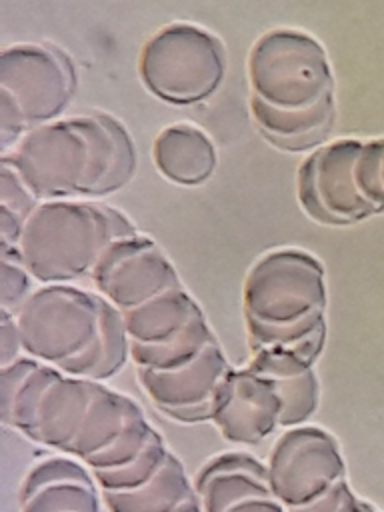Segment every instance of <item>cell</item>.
<instances>
[{"label": "cell", "mask_w": 384, "mask_h": 512, "mask_svg": "<svg viewBox=\"0 0 384 512\" xmlns=\"http://www.w3.org/2000/svg\"><path fill=\"white\" fill-rule=\"evenodd\" d=\"M252 112L274 144L300 150L334 120V80L322 46L300 32H270L250 54Z\"/></svg>", "instance_id": "6da1fadb"}, {"label": "cell", "mask_w": 384, "mask_h": 512, "mask_svg": "<svg viewBox=\"0 0 384 512\" xmlns=\"http://www.w3.org/2000/svg\"><path fill=\"white\" fill-rule=\"evenodd\" d=\"M24 352L68 376L106 382L130 358L122 312L104 296L72 286H46L14 314Z\"/></svg>", "instance_id": "7a4b0ae2"}, {"label": "cell", "mask_w": 384, "mask_h": 512, "mask_svg": "<svg viewBox=\"0 0 384 512\" xmlns=\"http://www.w3.org/2000/svg\"><path fill=\"white\" fill-rule=\"evenodd\" d=\"M34 196H102L122 188L136 166L134 146L112 118H70L30 132L12 158Z\"/></svg>", "instance_id": "3957f363"}, {"label": "cell", "mask_w": 384, "mask_h": 512, "mask_svg": "<svg viewBox=\"0 0 384 512\" xmlns=\"http://www.w3.org/2000/svg\"><path fill=\"white\" fill-rule=\"evenodd\" d=\"M242 306L250 352L292 350L318 362L326 344V284L312 256H264L246 276Z\"/></svg>", "instance_id": "277c9868"}, {"label": "cell", "mask_w": 384, "mask_h": 512, "mask_svg": "<svg viewBox=\"0 0 384 512\" xmlns=\"http://www.w3.org/2000/svg\"><path fill=\"white\" fill-rule=\"evenodd\" d=\"M134 228L116 210L88 202H50L26 220L18 260L40 282H68L98 264Z\"/></svg>", "instance_id": "5b68a950"}, {"label": "cell", "mask_w": 384, "mask_h": 512, "mask_svg": "<svg viewBox=\"0 0 384 512\" xmlns=\"http://www.w3.org/2000/svg\"><path fill=\"white\" fill-rule=\"evenodd\" d=\"M224 74L220 42L188 24L168 26L142 50L140 76L150 92L172 104H192L210 96Z\"/></svg>", "instance_id": "8992f818"}, {"label": "cell", "mask_w": 384, "mask_h": 512, "mask_svg": "<svg viewBox=\"0 0 384 512\" xmlns=\"http://www.w3.org/2000/svg\"><path fill=\"white\" fill-rule=\"evenodd\" d=\"M2 142L10 130L50 120L66 108L74 90V74L62 54L40 46H18L2 54Z\"/></svg>", "instance_id": "52a82bcc"}, {"label": "cell", "mask_w": 384, "mask_h": 512, "mask_svg": "<svg viewBox=\"0 0 384 512\" xmlns=\"http://www.w3.org/2000/svg\"><path fill=\"white\" fill-rule=\"evenodd\" d=\"M270 494L288 510L304 506L346 480L338 440L320 426H296L274 442L268 454Z\"/></svg>", "instance_id": "ba28073f"}, {"label": "cell", "mask_w": 384, "mask_h": 512, "mask_svg": "<svg viewBox=\"0 0 384 512\" xmlns=\"http://www.w3.org/2000/svg\"><path fill=\"white\" fill-rule=\"evenodd\" d=\"M362 148V140H340L318 150L302 164L298 176L300 202L312 218L326 224H354L376 214L356 176Z\"/></svg>", "instance_id": "9c48e42d"}, {"label": "cell", "mask_w": 384, "mask_h": 512, "mask_svg": "<svg viewBox=\"0 0 384 512\" xmlns=\"http://www.w3.org/2000/svg\"><path fill=\"white\" fill-rule=\"evenodd\" d=\"M100 294L120 312H128L172 288H180L170 262L144 238L116 240L92 270Z\"/></svg>", "instance_id": "30bf717a"}, {"label": "cell", "mask_w": 384, "mask_h": 512, "mask_svg": "<svg viewBox=\"0 0 384 512\" xmlns=\"http://www.w3.org/2000/svg\"><path fill=\"white\" fill-rule=\"evenodd\" d=\"M282 402L274 384L254 368H230L220 380L210 422L232 444L254 446L280 426Z\"/></svg>", "instance_id": "8fae6325"}, {"label": "cell", "mask_w": 384, "mask_h": 512, "mask_svg": "<svg viewBox=\"0 0 384 512\" xmlns=\"http://www.w3.org/2000/svg\"><path fill=\"white\" fill-rule=\"evenodd\" d=\"M230 368L216 340L196 360L178 370H136V376L158 412L180 424H200L210 422L214 392Z\"/></svg>", "instance_id": "7c38bea8"}, {"label": "cell", "mask_w": 384, "mask_h": 512, "mask_svg": "<svg viewBox=\"0 0 384 512\" xmlns=\"http://www.w3.org/2000/svg\"><path fill=\"white\" fill-rule=\"evenodd\" d=\"M102 492L90 468L66 456L38 462L18 490L20 512H100Z\"/></svg>", "instance_id": "4fadbf2b"}, {"label": "cell", "mask_w": 384, "mask_h": 512, "mask_svg": "<svg viewBox=\"0 0 384 512\" xmlns=\"http://www.w3.org/2000/svg\"><path fill=\"white\" fill-rule=\"evenodd\" d=\"M250 368L266 376L282 402V428L304 426L320 406V378L316 364L292 350L252 352Z\"/></svg>", "instance_id": "5bb4252c"}, {"label": "cell", "mask_w": 384, "mask_h": 512, "mask_svg": "<svg viewBox=\"0 0 384 512\" xmlns=\"http://www.w3.org/2000/svg\"><path fill=\"white\" fill-rule=\"evenodd\" d=\"M96 386L98 382L62 372L40 400L32 430L26 438L68 454L86 418Z\"/></svg>", "instance_id": "9a60e30c"}, {"label": "cell", "mask_w": 384, "mask_h": 512, "mask_svg": "<svg viewBox=\"0 0 384 512\" xmlns=\"http://www.w3.org/2000/svg\"><path fill=\"white\" fill-rule=\"evenodd\" d=\"M194 492L204 512H226L246 498L270 494L268 468L246 452H224L202 464Z\"/></svg>", "instance_id": "2e32d148"}, {"label": "cell", "mask_w": 384, "mask_h": 512, "mask_svg": "<svg viewBox=\"0 0 384 512\" xmlns=\"http://www.w3.org/2000/svg\"><path fill=\"white\" fill-rule=\"evenodd\" d=\"M154 162L172 182L196 186L212 174L216 154L212 142L200 130L170 126L154 142Z\"/></svg>", "instance_id": "e0dca14e"}, {"label": "cell", "mask_w": 384, "mask_h": 512, "mask_svg": "<svg viewBox=\"0 0 384 512\" xmlns=\"http://www.w3.org/2000/svg\"><path fill=\"white\" fill-rule=\"evenodd\" d=\"M202 310L182 290L172 288L128 312H122L130 344H158L182 332Z\"/></svg>", "instance_id": "ac0fdd59"}, {"label": "cell", "mask_w": 384, "mask_h": 512, "mask_svg": "<svg viewBox=\"0 0 384 512\" xmlns=\"http://www.w3.org/2000/svg\"><path fill=\"white\" fill-rule=\"evenodd\" d=\"M136 406L132 398L98 382L86 418L68 454L86 464L92 456L106 450L126 428Z\"/></svg>", "instance_id": "d6986e66"}, {"label": "cell", "mask_w": 384, "mask_h": 512, "mask_svg": "<svg viewBox=\"0 0 384 512\" xmlns=\"http://www.w3.org/2000/svg\"><path fill=\"white\" fill-rule=\"evenodd\" d=\"M192 492L182 460L170 454L152 480L126 492H102V502L108 512H174Z\"/></svg>", "instance_id": "ffe728a7"}, {"label": "cell", "mask_w": 384, "mask_h": 512, "mask_svg": "<svg viewBox=\"0 0 384 512\" xmlns=\"http://www.w3.org/2000/svg\"><path fill=\"white\" fill-rule=\"evenodd\" d=\"M212 342H216L204 314L194 318L176 336L158 344H130V360L136 370L170 372L196 360Z\"/></svg>", "instance_id": "44dd1931"}, {"label": "cell", "mask_w": 384, "mask_h": 512, "mask_svg": "<svg viewBox=\"0 0 384 512\" xmlns=\"http://www.w3.org/2000/svg\"><path fill=\"white\" fill-rule=\"evenodd\" d=\"M168 456H170V452L166 448V442H164L162 434L156 430L136 460H132L130 464L116 468V470L92 472V476H94L100 492L134 490V488H140L142 484H146L148 480H152L162 470Z\"/></svg>", "instance_id": "7402d4cb"}, {"label": "cell", "mask_w": 384, "mask_h": 512, "mask_svg": "<svg viewBox=\"0 0 384 512\" xmlns=\"http://www.w3.org/2000/svg\"><path fill=\"white\" fill-rule=\"evenodd\" d=\"M60 374L62 372L58 368H54L50 364H44V362H38L34 366V370L28 374V378L24 380V384L20 386V390L16 392L8 410L0 412L2 424L14 428L22 436H28L30 430H32L34 416H36V410L40 406V400L44 398L46 390L50 388V384Z\"/></svg>", "instance_id": "603a6c76"}, {"label": "cell", "mask_w": 384, "mask_h": 512, "mask_svg": "<svg viewBox=\"0 0 384 512\" xmlns=\"http://www.w3.org/2000/svg\"><path fill=\"white\" fill-rule=\"evenodd\" d=\"M154 432H156V428L148 422L142 408L136 406L134 412L130 414L126 428L118 434V438L106 450L92 456L86 462V466L90 468V472L122 468L142 454V450L146 448V444L150 442Z\"/></svg>", "instance_id": "cb8c5ba5"}, {"label": "cell", "mask_w": 384, "mask_h": 512, "mask_svg": "<svg viewBox=\"0 0 384 512\" xmlns=\"http://www.w3.org/2000/svg\"><path fill=\"white\" fill-rule=\"evenodd\" d=\"M28 270L22 266L20 260L10 262L2 256V310L16 314L22 304L28 300Z\"/></svg>", "instance_id": "d4e9b609"}, {"label": "cell", "mask_w": 384, "mask_h": 512, "mask_svg": "<svg viewBox=\"0 0 384 512\" xmlns=\"http://www.w3.org/2000/svg\"><path fill=\"white\" fill-rule=\"evenodd\" d=\"M38 362L40 360H34L28 356V358H18L8 366H0V412L8 410L16 392L20 390V386L24 384V380L28 378V374L34 370Z\"/></svg>", "instance_id": "484cf974"}, {"label": "cell", "mask_w": 384, "mask_h": 512, "mask_svg": "<svg viewBox=\"0 0 384 512\" xmlns=\"http://www.w3.org/2000/svg\"><path fill=\"white\" fill-rule=\"evenodd\" d=\"M20 352H24V348L16 316L8 310H0V366H8L22 358Z\"/></svg>", "instance_id": "4316f807"}, {"label": "cell", "mask_w": 384, "mask_h": 512, "mask_svg": "<svg viewBox=\"0 0 384 512\" xmlns=\"http://www.w3.org/2000/svg\"><path fill=\"white\" fill-rule=\"evenodd\" d=\"M352 492H354V490L350 488L348 480H342V482H338L336 486H332L326 494L314 498L312 502H308V504H304V506L292 508V510H288V512H338Z\"/></svg>", "instance_id": "83f0119b"}, {"label": "cell", "mask_w": 384, "mask_h": 512, "mask_svg": "<svg viewBox=\"0 0 384 512\" xmlns=\"http://www.w3.org/2000/svg\"><path fill=\"white\" fill-rule=\"evenodd\" d=\"M226 512H288V508L282 506L272 494H264V496L246 498L230 506Z\"/></svg>", "instance_id": "f1b7e54d"}, {"label": "cell", "mask_w": 384, "mask_h": 512, "mask_svg": "<svg viewBox=\"0 0 384 512\" xmlns=\"http://www.w3.org/2000/svg\"><path fill=\"white\" fill-rule=\"evenodd\" d=\"M174 512H204V508H202V504H200V498H198V494L196 492H192Z\"/></svg>", "instance_id": "f546056e"}, {"label": "cell", "mask_w": 384, "mask_h": 512, "mask_svg": "<svg viewBox=\"0 0 384 512\" xmlns=\"http://www.w3.org/2000/svg\"><path fill=\"white\" fill-rule=\"evenodd\" d=\"M338 512H366V502H362V500L352 492Z\"/></svg>", "instance_id": "4dcf8cb0"}, {"label": "cell", "mask_w": 384, "mask_h": 512, "mask_svg": "<svg viewBox=\"0 0 384 512\" xmlns=\"http://www.w3.org/2000/svg\"><path fill=\"white\" fill-rule=\"evenodd\" d=\"M366 512H378V510H376V508H372L370 504H366Z\"/></svg>", "instance_id": "1f68e13d"}, {"label": "cell", "mask_w": 384, "mask_h": 512, "mask_svg": "<svg viewBox=\"0 0 384 512\" xmlns=\"http://www.w3.org/2000/svg\"><path fill=\"white\" fill-rule=\"evenodd\" d=\"M382 180H384V162H382Z\"/></svg>", "instance_id": "d6a6232c"}]
</instances>
